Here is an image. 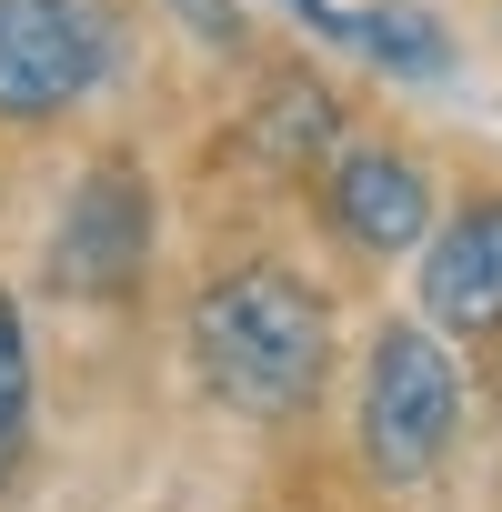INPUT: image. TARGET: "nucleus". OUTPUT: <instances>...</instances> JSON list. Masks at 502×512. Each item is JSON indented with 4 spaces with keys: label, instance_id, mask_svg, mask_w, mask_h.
<instances>
[{
    "label": "nucleus",
    "instance_id": "1",
    "mask_svg": "<svg viewBox=\"0 0 502 512\" xmlns=\"http://www.w3.org/2000/svg\"><path fill=\"white\" fill-rule=\"evenodd\" d=\"M191 372L221 412L241 422H292L322 402V372H332V322L312 302V282L251 262V272H221L201 302H191Z\"/></svg>",
    "mask_w": 502,
    "mask_h": 512
},
{
    "label": "nucleus",
    "instance_id": "2",
    "mask_svg": "<svg viewBox=\"0 0 502 512\" xmlns=\"http://www.w3.org/2000/svg\"><path fill=\"white\" fill-rule=\"evenodd\" d=\"M462 422V362L442 352L432 322H392L362 352V462L372 482H422L452 452Z\"/></svg>",
    "mask_w": 502,
    "mask_h": 512
},
{
    "label": "nucleus",
    "instance_id": "3",
    "mask_svg": "<svg viewBox=\"0 0 502 512\" xmlns=\"http://www.w3.org/2000/svg\"><path fill=\"white\" fill-rule=\"evenodd\" d=\"M111 0H0V121H61L121 71Z\"/></svg>",
    "mask_w": 502,
    "mask_h": 512
},
{
    "label": "nucleus",
    "instance_id": "4",
    "mask_svg": "<svg viewBox=\"0 0 502 512\" xmlns=\"http://www.w3.org/2000/svg\"><path fill=\"white\" fill-rule=\"evenodd\" d=\"M151 231H161L151 181L131 161H91L81 191L61 201V231H51V282L71 302H131L151 272Z\"/></svg>",
    "mask_w": 502,
    "mask_h": 512
},
{
    "label": "nucleus",
    "instance_id": "5",
    "mask_svg": "<svg viewBox=\"0 0 502 512\" xmlns=\"http://www.w3.org/2000/svg\"><path fill=\"white\" fill-rule=\"evenodd\" d=\"M412 251H422V322L432 332H472V342L502 332V191L462 201Z\"/></svg>",
    "mask_w": 502,
    "mask_h": 512
},
{
    "label": "nucleus",
    "instance_id": "6",
    "mask_svg": "<svg viewBox=\"0 0 502 512\" xmlns=\"http://www.w3.org/2000/svg\"><path fill=\"white\" fill-rule=\"evenodd\" d=\"M332 221H342L362 251H412V241L432 231V181H422V161L392 151V141L342 151V171H332Z\"/></svg>",
    "mask_w": 502,
    "mask_h": 512
},
{
    "label": "nucleus",
    "instance_id": "7",
    "mask_svg": "<svg viewBox=\"0 0 502 512\" xmlns=\"http://www.w3.org/2000/svg\"><path fill=\"white\" fill-rule=\"evenodd\" d=\"M342 41L372 51V71H392V81H452V31L422 0H372V11H352Z\"/></svg>",
    "mask_w": 502,
    "mask_h": 512
},
{
    "label": "nucleus",
    "instance_id": "8",
    "mask_svg": "<svg viewBox=\"0 0 502 512\" xmlns=\"http://www.w3.org/2000/svg\"><path fill=\"white\" fill-rule=\"evenodd\" d=\"M251 151H262L272 171H302V161H322L332 151V91L312 81V71H282L272 81V101L251 111V131H241Z\"/></svg>",
    "mask_w": 502,
    "mask_h": 512
},
{
    "label": "nucleus",
    "instance_id": "9",
    "mask_svg": "<svg viewBox=\"0 0 502 512\" xmlns=\"http://www.w3.org/2000/svg\"><path fill=\"white\" fill-rule=\"evenodd\" d=\"M31 442V332H21V302L0 292V462H21Z\"/></svg>",
    "mask_w": 502,
    "mask_h": 512
},
{
    "label": "nucleus",
    "instance_id": "10",
    "mask_svg": "<svg viewBox=\"0 0 502 512\" xmlns=\"http://www.w3.org/2000/svg\"><path fill=\"white\" fill-rule=\"evenodd\" d=\"M171 11H181V31H191V41L241 51V0H171Z\"/></svg>",
    "mask_w": 502,
    "mask_h": 512
}]
</instances>
